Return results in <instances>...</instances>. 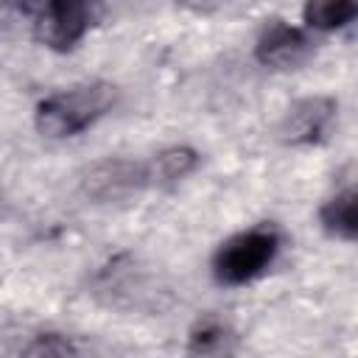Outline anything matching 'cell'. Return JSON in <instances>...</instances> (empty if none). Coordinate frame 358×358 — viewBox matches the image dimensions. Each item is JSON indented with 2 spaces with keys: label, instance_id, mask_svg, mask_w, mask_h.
Returning a JSON list of instances; mask_svg holds the SVG:
<instances>
[{
  "label": "cell",
  "instance_id": "1",
  "mask_svg": "<svg viewBox=\"0 0 358 358\" xmlns=\"http://www.w3.org/2000/svg\"><path fill=\"white\" fill-rule=\"evenodd\" d=\"M112 103H115V87L106 81H90V84L62 90L39 101L36 129L45 137L64 140L98 123L112 109Z\"/></svg>",
  "mask_w": 358,
  "mask_h": 358
},
{
  "label": "cell",
  "instance_id": "2",
  "mask_svg": "<svg viewBox=\"0 0 358 358\" xmlns=\"http://www.w3.org/2000/svg\"><path fill=\"white\" fill-rule=\"evenodd\" d=\"M280 252V232L271 224L232 235L213 257V274L221 285H246L257 280Z\"/></svg>",
  "mask_w": 358,
  "mask_h": 358
},
{
  "label": "cell",
  "instance_id": "3",
  "mask_svg": "<svg viewBox=\"0 0 358 358\" xmlns=\"http://www.w3.org/2000/svg\"><path fill=\"white\" fill-rule=\"evenodd\" d=\"M95 294L109 308L148 310V308H159V296L165 294V288L157 282V274H151L145 266H140L137 257L117 255L98 271Z\"/></svg>",
  "mask_w": 358,
  "mask_h": 358
},
{
  "label": "cell",
  "instance_id": "4",
  "mask_svg": "<svg viewBox=\"0 0 358 358\" xmlns=\"http://www.w3.org/2000/svg\"><path fill=\"white\" fill-rule=\"evenodd\" d=\"M145 187H154V179L151 165L140 159L109 157L87 168L81 176V193L92 201H126Z\"/></svg>",
  "mask_w": 358,
  "mask_h": 358
},
{
  "label": "cell",
  "instance_id": "5",
  "mask_svg": "<svg viewBox=\"0 0 358 358\" xmlns=\"http://www.w3.org/2000/svg\"><path fill=\"white\" fill-rule=\"evenodd\" d=\"M103 0H45L39 14V36L56 50L73 48L92 25Z\"/></svg>",
  "mask_w": 358,
  "mask_h": 358
},
{
  "label": "cell",
  "instance_id": "6",
  "mask_svg": "<svg viewBox=\"0 0 358 358\" xmlns=\"http://www.w3.org/2000/svg\"><path fill=\"white\" fill-rule=\"evenodd\" d=\"M336 101L327 98V95H310V98H302L296 101L282 126H280V134L288 145H313V143H322L336 120Z\"/></svg>",
  "mask_w": 358,
  "mask_h": 358
},
{
  "label": "cell",
  "instance_id": "7",
  "mask_svg": "<svg viewBox=\"0 0 358 358\" xmlns=\"http://www.w3.org/2000/svg\"><path fill=\"white\" fill-rule=\"evenodd\" d=\"M310 53V39L302 28L274 20L271 25L263 28V34L257 36L255 45V59L266 67H277V70H288L296 67L299 62H305Z\"/></svg>",
  "mask_w": 358,
  "mask_h": 358
},
{
  "label": "cell",
  "instance_id": "8",
  "mask_svg": "<svg viewBox=\"0 0 358 358\" xmlns=\"http://www.w3.org/2000/svg\"><path fill=\"white\" fill-rule=\"evenodd\" d=\"M319 221H322L327 235L341 238V241H355V232H358V196H355V187L347 185V187L336 190L322 204Z\"/></svg>",
  "mask_w": 358,
  "mask_h": 358
},
{
  "label": "cell",
  "instance_id": "9",
  "mask_svg": "<svg viewBox=\"0 0 358 358\" xmlns=\"http://www.w3.org/2000/svg\"><path fill=\"white\" fill-rule=\"evenodd\" d=\"M199 162V154L187 145H171L165 151H159L154 159H148L151 165V179L154 185H173L179 179H185Z\"/></svg>",
  "mask_w": 358,
  "mask_h": 358
},
{
  "label": "cell",
  "instance_id": "10",
  "mask_svg": "<svg viewBox=\"0 0 358 358\" xmlns=\"http://www.w3.org/2000/svg\"><path fill=\"white\" fill-rule=\"evenodd\" d=\"M358 0H308L305 22L316 31H338L355 20Z\"/></svg>",
  "mask_w": 358,
  "mask_h": 358
},
{
  "label": "cell",
  "instance_id": "11",
  "mask_svg": "<svg viewBox=\"0 0 358 358\" xmlns=\"http://www.w3.org/2000/svg\"><path fill=\"white\" fill-rule=\"evenodd\" d=\"M227 327L215 319H201L193 330H190V352H218L224 350L227 341Z\"/></svg>",
  "mask_w": 358,
  "mask_h": 358
},
{
  "label": "cell",
  "instance_id": "12",
  "mask_svg": "<svg viewBox=\"0 0 358 358\" xmlns=\"http://www.w3.org/2000/svg\"><path fill=\"white\" fill-rule=\"evenodd\" d=\"M176 3L185 6V8H190V11H199V14H207V11H213V8L221 6V0H176Z\"/></svg>",
  "mask_w": 358,
  "mask_h": 358
},
{
  "label": "cell",
  "instance_id": "13",
  "mask_svg": "<svg viewBox=\"0 0 358 358\" xmlns=\"http://www.w3.org/2000/svg\"><path fill=\"white\" fill-rule=\"evenodd\" d=\"M0 204H3V199H0Z\"/></svg>",
  "mask_w": 358,
  "mask_h": 358
}]
</instances>
